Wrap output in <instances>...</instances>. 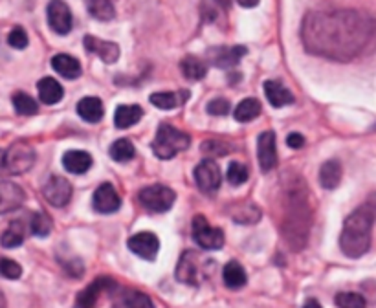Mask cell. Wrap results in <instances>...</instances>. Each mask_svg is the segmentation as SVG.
I'll list each match as a JSON object with an SVG mask.
<instances>
[{"mask_svg":"<svg viewBox=\"0 0 376 308\" xmlns=\"http://www.w3.org/2000/svg\"><path fill=\"white\" fill-rule=\"evenodd\" d=\"M375 22L358 11H317L303 20V44L310 54L347 61L373 39Z\"/></svg>","mask_w":376,"mask_h":308,"instance_id":"1","label":"cell"},{"mask_svg":"<svg viewBox=\"0 0 376 308\" xmlns=\"http://www.w3.org/2000/svg\"><path fill=\"white\" fill-rule=\"evenodd\" d=\"M305 193H307V186L297 176L285 184L283 235L288 246L294 249H299L307 244L308 228H310V205Z\"/></svg>","mask_w":376,"mask_h":308,"instance_id":"2","label":"cell"},{"mask_svg":"<svg viewBox=\"0 0 376 308\" xmlns=\"http://www.w3.org/2000/svg\"><path fill=\"white\" fill-rule=\"evenodd\" d=\"M376 210L371 204H366L352 211L343 222L340 235V248L347 257L358 259L369 251L373 239V224H375Z\"/></svg>","mask_w":376,"mask_h":308,"instance_id":"3","label":"cell"},{"mask_svg":"<svg viewBox=\"0 0 376 308\" xmlns=\"http://www.w3.org/2000/svg\"><path fill=\"white\" fill-rule=\"evenodd\" d=\"M189 143H191V138H189L188 132L179 131L169 123H162L153 142V151L162 160H171L179 152L186 151Z\"/></svg>","mask_w":376,"mask_h":308,"instance_id":"4","label":"cell"},{"mask_svg":"<svg viewBox=\"0 0 376 308\" xmlns=\"http://www.w3.org/2000/svg\"><path fill=\"white\" fill-rule=\"evenodd\" d=\"M35 163V151L30 143L15 142L4 151V176H15L30 171Z\"/></svg>","mask_w":376,"mask_h":308,"instance_id":"5","label":"cell"},{"mask_svg":"<svg viewBox=\"0 0 376 308\" xmlns=\"http://www.w3.org/2000/svg\"><path fill=\"white\" fill-rule=\"evenodd\" d=\"M140 204L144 205L145 210L151 211V213H165L173 207L174 200H176V195L174 191L167 186H162V184H154V186L144 187L140 191Z\"/></svg>","mask_w":376,"mask_h":308,"instance_id":"6","label":"cell"},{"mask_svg":"<svg viewBox=\"0 0 376 308\" xmlns=\"http://www.w3.org/2000/svg\"><path fill=\"white\" fill-rule=\"evenodd\" d=\"M193 239L202 249H220L224 246V233L218 228L209 226L208 219L197 215L193 219Z\"/></svg>","mask_w":376,"mask_h":308,"instance_id":"7","label":"cell"},{"mask_svg":"<svg viewBox=\"0 0 376 308\" xmlns=\"http://www.w3.org/2000/svg\"><path fill=\"white\" fill-rule=\"evenodd\" d=\"M43 195L54 207H65L72 198V186L63 176H50L43 187Z\"/></svg>","mask_w":376,"mask_h":308,"instance_id":"8","label":"cell"},{"mask_svg":"<svg viewBox=\"0 0 376 308\" xmlns=\"http://www.w3.org/2000/svg\"><path fill=\"white\" fill-rule=\"evenodd\" d=\"M257 161L262 173H270L278 166V142L276 132H262L257 140Z\"/></svg>","mask_w":376,"mask_h":308,"instance_id":"9","label":"cell"},{"mask_svg":"<svg viewBox=\"0 0 376 308\" xmlns=\"http://www.w3.org/2000/svg\"><path fill=\"white\" fill-rule=\"evenodd\" d=\"M46 15H48L50 28L54 29L55 34H70V29H72V11H70L66 2H63V0H50Z\"/></svg>","mask_w":376,"mask_h":308,"instance_id":"10","label":"cell"},{"mask_svg":"<svg viewBox=\"0 0 376 308\" xmlns=\"http://www.w3.org/2000/svg\"><path fill=\"white\" fill-rule=\"evenodd\" d=\"M248 54V50L244 46H218V48H211L208 52L209 64L217 66V68L228 70L237 66L241 63V59Z\"/></svg>","mask_w":376,"mask_h":308,"instance_id":"11","label":"cell"},{"mask_svg":"<svg viewBox=\"0 0 376 308\" xmlns=\"http://www.w3.org/2000/svg\"><path fill=\"white\" fill-rule=\"evenodd\" d=\"M195 180H197L198 189L204 191V193H213L220 187L223 175H220V169L215 161L204 160L195 169Z\"/></svg>","mask_w":376,"mask_h":308,"instance_id":"12","label":"cell"},{"mask_svg":"<svg viewBox=\"0 0 376 308\" xmlns=\"http://www.w3.org/2000/svg\"><path fill=\"white\" fill-rule=\"evenodd\" d=\"M129 249L133 254H136L142 259L154 261V257L158 255L160 249V240L158 237L151 231H142V233L133 235L127 242Z\"/></svg>","mask_w":376,"mask_h":308,"instance_id":"13","label":"cell"},{"mask_svg":"<svg viewBox=\"0 0 376 308\" xmlns=\"http://www.w3.org/2000/svg\"><path fill=\"white\" fill-rule=\"evenodd\" d=\"M92 204H94V210L98 211V213L109 215V213H114V211L119 210L121 198H119L118 191L114 189V186L109 184V182H105V184H101V186L94 191Z\"/></svg>","mask_w":376,"mask_h":308,"instance_id":"14","label":"cell"},{"mask_svg":"<svg viewBox=\"0 0 376 308\" xmlns=\"http://www.w3.org/2000/svg\"><path fill=\"white\" fill-rule=\"evenodd\" d=\"M176 279L186 284H200V261L195 251H183L176 266Z\"/></svg>","mask_w":376,"mask_h":308,"instance_id":"15","label":"cell"},{"mask_svg":"<svg viewBox=\"0 0 376 308\" xmlns=\"http://www.w3.org/2000/svg\"><path fill=\"white\" fill-rule=\"evenodd\" d=\"M107 288H116V283L109 277H99L94 283H90L83 292H80L75 299V308H96L98 307L99 293Z\"/></svg>","mask_w":376,"mask_h":308,"instance_id":"16","label":"cell"},{"mask_svg":"<svg viewBox=\"0 0 376 308\" xmlns=\"http://www.w3.org/2000/svg\"><path fill=\"white\" fill-rule=\"evenodd\" d=\"M84 48L89 50L90 54L98 55L103 63L112 64L119 59V46L116 43H110V41H101L94 35H87L83 39Z\"/></svg>","mask_w":376,"mask_h":308,"instance_id":"17","label":"cell"},{"mask_svg":"<svg viewBox=\"0 0 376 308\" xmlns=\"http://www.w3.org/2000/svg\"><path fill=\"white\" fill-rule=\"evenodd\" d=\"M24 198L26 195L22 187L13 182H0V215L19 210Z\"/></svg>","mask_w":376,"mask_h":308,"instance_id":"18","label":"cell"},{"mask_svg":"<svg viewBox=\"0 0 376 308\" xmlns=\"http://www.w3.org/2000/svg\"><path fill=\"white\" fill-rule=\"evenodd\" d=\"M264 96H266L268 103L276 108L287 107L294 103V94L281 81H273V79L264 83Z\"/></svg>","mask_w":376,"mask_h":308,"instance_id":"19","label":"cell"},{"mask_svg":"<svg viewBox=\"0 0 376 308\" xmlns=\"http://www.w3.org/2000/svg\"><path fill=\"white\" fill-rule=\"evenodd\" d=\"M114 308H154L149 295L136 290H121L114 298Z\"/></svg>","mask_w":376,"mask_h":308,"instance_id":"20","label":"cell"},{"mask_svg":"<svg viewBox=\"0 0 376 308\" xmlns=\"http://www.w3.org/2000/svg\"><path fill=\"white\" fill-rule=\"evenodd\" d=\"M37 92H39V99L45 105H57L65 96V90H63L61 83L55 81L54 78L40 79L37 83Z\"/></svg>","mask_w":376,"mask_h":308,"instance_id":"21","label":"cell"},{"mask_svg":"<svg viewBox=\"0 0 376 308\" xmlns=\"http://www.w3.org/2000/svg\"><path fill=\"white\" fill-rule=\"evenodd\" d=\"M63 166L74 175H84L92 167V156L87 151H68L63 156Z\"/></svg>","mask_w":376,"mask_h":308,"instance_id":"22","label":"cell"},{"mask_svg":"<svg viewBox=\"0 0 376 308\" xmlns=\"http://www.w3.org/2000/svg\"><path fill=\"white\" fill-rule=\"evenodd\" d=\"M52 68L66 79H77L81 75L80 61L66 54H59L52 57Z\"/></svg>","mask_w":376,"mask_h":308,"instance_id":"23","label":"cell"},{"mask_svg":"<svg viewBox=\"0 0 376 308\" xmlns=\"http://www.w3.org/2000/svg\"><path fill=\"white\" fill-rule=\"evenodd\" d=\"M77 114L89 123H99L105 116V107L99 98H83L77 103Z\"/></svg>","mask_w":376,"mask_h":308,"instance_id":"24","label":"cell"},{"mask_svg":"<svg viewBox=\"0 0 376 308\" xmlns=\"http://www.w3.org/2000/svg\"><path fill=\"white\" fill-rule=\"evenodd\" d=\"M343 176L342 163L338 160H327L319 169V184L325 189H336Z\"/></svg>","mask_w":376,"mask_h":308,"instance_id":"25","label":"cell"},{"mask_svg":"<svg viewBox=\"0 0 376 308\" xmlns=\"http://www.w3.org/2000/svg\"><path fill=\"white\" fill-rule=\"evenodd\" d=\"M144 110L140 105H119L114 114V125L118 129H129L142 119Z\"/></svg>","mask_w":376,"mask_h":308,"instance_id":"26","label":"cell"},{"mask_svg":"<svg viewBox=\"0 0 376 308\" xmlns=\"http://www.w3.org/2000/svg\"><path fill=\"white\" fill-rule=\"evenodd\" d=\"M223 279H224V284L232 290L243 288V286H246V283H248L246 272H244V268L237 263V261H230V263L224 266Z\"/></svg>","mask_w":376,"mask_h":308,"instance_id":"27","label":"cell"},{"mask_svg":"<svg viewBox=\"0 0 376 308\" xmlns=\"http://www.w3.org/2000/svg\"><path fill=\"white\" fill-rule=\"evenodd\" d=\"M180 70H182L183 78L189 79V81H200L208 73V64L204 63L202 59L195 57V55H188V57L182 59Z\"/></svg>","mask_w":376,"mask_h":308,"instance_id":"28","label":"cell"},{"mask_svg":"<svg viewBox=\"0 0 376 308\" xmlns=\"http://www.w3.org/2000/svg\"><path fill=\"white\" fill-rule=\"evenodd\" d=\"M261 110H262V107L259 99L248 98L239 103L237 108L233 110V116H235V119H237L239 123H248V122H253L255 117L261 116Z\"/></svg>","mask_w":376,"mask_h":308,"instance_id":"29","label":"cell"},{"mask_svg":"<svg viewBox=\"0 0 376 308\" xmlns=\"http://www.w3.org/2000/svg\"><path fill=\"white\" fill-rule=\"evenodd\" d=\"M24 242V224L20 222V220H15V222H11L8 226V230L2 233L0 237V244L2 248H19L20 244Z\"/></svg>","mask_w":376,"mask_h":308,"instance_id":"30","label":"cell"},{"mask_svg":"<svg viewBox=\"0 0 376 308\" xmlns=\"http://www.w3.org/2000/svg\"><path fill=\"white\" fill-rule=\"evenodd\" d=\"M87 8H89L90 15L98 20H112L116 17V10L112 0H87Z\"/></svg>","mask_w":376,"mask_h":308,"instance_id":"31","label":"cell"},{"mask_svg":"<svg viewBox=\"0 0 376 308\" xmlns=\"http://www.w3.org/2000/svg\"><path fill=\"white\" fill-rule=\"evenodd\" d=\"M109 154L112 160L123 163V161L133 160L134 154H136V149H134V145L127 140V138H121V140H116V142L110 145Z\"/></svg>","mask_w":376,"mask_h":308,"instance_id":"32","label":"cell"},{"mask_svg":"<svg viewBox=\"0 0 376 308\" xmlns=\"http://www.w3.org/2000/svg\"><path fill=\"white\" fill-rule=\"evenodd\" d=\"M13 107H15L19 116H33V114H37V110H39L37 101L24 92H17L15 96H13Z\"/></svg>","mask_w":376,"mask_h":308,"instance_id":"33","label":"cell"},{"mask_svg":"<svg viewBox=\"0 0 376 308\" xmlns=\"http://www.w3.org/2000/svg\"><path fill=\"white\" fill-rule=\"evenodd\" d=\"M338 308H367V301L363 295L356 292H342L336 295Z\"/></svg>","mask_w":376,"mask_h":308,"instance_id":"34","label":"cell"},{"mask_svg":"<svg viewBox=\"0 0 376 308\" xmlns=\"http://www.w3.org/2000/svg\"><path fill=\"white\" fill-rule=\"evenodd\" d=\"M226 178H228L232 186H243L244 182L250 178V171H248V167L243 166V163L232 161L228 167V173H226Z\"/></svg>","mask_w":376,"mask_h":308,"instance_id":"35","label":"cell"},{"mask_svg":"<svg viewBox=\"0 0 376 308\" xmlns=\"http://www.w3.org/2000/svg\"><path fill=\"white\" fill-rule=\"evenodd\" d=\"M31 233L35 235V237H48L50 231H52V220H50V217L46 215V213H43V211H39V213H35L33 217H31Z\"/></svg>","mask_w":376,"mask_h":308,"instance_id":"36","label":"cell"},{"mask_svg":"<svg viewBox=\"0 0 376 308\" xmlns=\"http://www.w3.org/2000/svg\"><path fill=\"white\" fill-rule=\"evenodd\" d=\"M151 103H153L154 107L162 108V110H171L179 105V98H176V94L173 92H154L151 94Z\"/></svg>","mask_w":376,"mask_h":308,"instance_id":"37","label":"cell"},{"mask_svg":"<svg viewBox=\"0 0 376 308\" xmlns=\"http://www.w3.org/2000/svg\"><path fill=\"white\" fill-rule=\"evenodd\" d=\"M206 110H208V114H211V116H228L230 110H232V105H230L228 99L215 98L208 103Z\"/></svg>","mask_w":376,"mask_h":308,"instance_id":"38","label":"cell"},{"mask_svg":"<svg viewBox=\"0 0 376 308\" xmlns=\"http://www.w3.org/2000/svg\"><path fill=\"white\" fill-rule=\"evenodd\" d=\"M0 275L6 279H19L22 275V268L15 261L0 259Z\"/></svg>","mask_w":376,"mask_h":308,"instance_id":"39","label":"cell"},{"mask_svg":"<svg viewBox=\"0 0 376 308\" xmlns=\"http://www.w3.org/2000/svg\"><path fill=\"white\" fill-rule=\"evenodd\" d=\"M8 44L11 48L24 50L28 46V34L22 28H13L8 35Z\"/></svg>","mask_w":376,"mask_h":308,"instance_id":"40","label":"cell"},{"mask_svg":"<svg viewBox=\"0 0 376 308\" xmlns=\"http://www.w3.org/2000/svg\"><path fill=\"white\" fill-rule=\"evenodd\" d=\"M206 154H217V156H226L228 154V145L220 140H208L200 147Z\"/></svg>","mask_w":376,"mask_h":308,"instance_id":"41","label":"cell"},{"mask_svg":"<svg viewBox=\"0 0 376 308\" xmlns=\"http://www.w3.org/2000/svg\"><path fill=\"white\" fill-rule=\"evenodd\" d=\"M287 145L290 149H301L305 145V138L299 134V132H292V134H288L287 136Z\"/></svg>","mask_w":376,"mask_h":308,"instance_id":"42","label":"cell"},{"mask_svg":"<svg viewBox=\"0 0 376 308\" xmlns=\"http://www.w3.org/2000/svg\"><path fill=\"white\" fill-rule=\"evenodd\" d=\"M239 4L243 6V8H255L259 4V0H237Z\"/></svg>","mask_w":376,"mask_h":308,"instance_id":"43","label":"cell"},{"mask_svg":"<svg viewBox=\"0 0 376 308\" xmlns=\"http://www.w3.org/2000/svg\"><path fill=\"white\" fill-rule=\"evenodd\" d=\"M215 2H217L223 10H230V8H232V0H215Z\"/></svg>","mask_w":376,"mask_h":308,"instance_id":"44","label":"cell"},{"mask_svg":"<svg viewBox=\"0 0 376 308\" xmlns=\"http://www.w3.org/2000/svg\"><path fill=\"white\" fill-rule=\"evenodd\" d=\"M303 308H323V307L319 303H317L316 299H308V301H307V303H305V307H303Z\"/></svg>","mask_w":376,"mask_h":308,"instance_id":"45","label":"cell"},{"mask_svg":"<svg viewBox=\"0 0 376 308\" xmlns=\"http://www.w3.org/2000/svg\"><path fill=\"white\" fill-rule=\"evenodd\" d=\"M4 176V151L0 149V178Z\"/></svg>","mask_w":376,"mask_h":308,"instance_id":"46","label":"cell"},{"mask_svg":"<svg viewBox=\"0 0 376 308\" xmlns=\"http://www.w3.org/2000/svg\"><path fill=\"white\" fill-rule=\"evenodd\" d=\"M0 308H6V298L4 293H2V290H0Z\"/></svg>","mask_w":376,"mask_h":308,"instance_id":"47","label":"cell"}]
</instances>
